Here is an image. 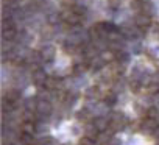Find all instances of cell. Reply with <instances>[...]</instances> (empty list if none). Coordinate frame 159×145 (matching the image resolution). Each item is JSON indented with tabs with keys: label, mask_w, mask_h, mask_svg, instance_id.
Segmentation results:
<instances>
[{
	"label": "cell",
	"mask_w": 159,
	"mask_h": 145,
	"mask_svg": "<svg viewBox=\"0 0 159 145\" xmlns=\"http://www.w3.org/2000/svg\"><path fill=\"white\" fill-rule=\"evenodd\" d=\"M142 128L145 129V131H157V122H156V119H145L143 120V123H142Z\"/></svg>",
	"instance_id": "cell-1"
},
{
	"label": "cell",
	"mask_w": 159,
	"mask_h": 145,
	"mask_svg": "<svg viewBox=\"0 0 159 145\" xmlns=\"http://www.w3.org/2000/svg\"><path fill=\"white\" fill-rule=\"evenodd\" d=\"M33 80H34V83L38 84V86H45V83H47V75L44 74V72H36L34 74V77H33Z\"/></svg>",
	"instance_id": "cell-2"
},
{
	"label": "cell",
	"mask_w": 159,
	"mask_h": 145,
	"mask_svg": "<svg viewBox=\"0 0 159 145\" xmlns=\"http://www.w3.org/2000/svg\"><path fill=\"white\" fill-rule=\"evenodd\" d=\"M33 134L31 133H25V131H22V134H20V142L24 143V145H33Z\"/></svg>",
	"instance_id": "cell-3"
},
{
	"label": "cell",
	"mask_w": 159,
	"mask_h": 145,
	"mask_svg": "<svg viewBox=\"0 0 159 145\" xmlns=\"http://www.w3.org/2000/svg\"><path fill=\"white\" fill-rule=\"evenodd\" d=\"M53 53H55L53 47H45V48L41 52V56L45 58V59H50V58H53Z\"/></svg>",
	"instance_id": "cell-4"
},
{
	"label": "cell",
	"mask_w": 159,
	"mask_h": 145,
	"mask_svg": "<svg viewBox=\"0 0 159 145\" xmlns=\"http://www.w3.org/2000/svg\"><path fill=\"white\" fill-rule=\"evenodd\" d=\"M22 128H24L25 133H31L33 134V131H34V122L33 120H27V122H24Z\"/></svg>",
	"instance_id": "cell-5"
},
{
	"label": "cell",
	"mask_w": 159,
	"mask_h": 145,
	"mask_svg": "<svg viewBox=\"0 0 159 145\" xmlns=\"http://www.w3.org/2000/svg\"><path fill=\"white\" fill-rule=\"evenodd\" d=\"M159 116V111L156 109V108H150V109H147V119H156Z\"/></svg>",
	"instance_id": "cell-6"
},
{
	"label": "cell",
	"mask_w": 159,
	"mask_h": 145,
	"mask_svg": "<svg viewBox=\"0 0 159 145\" xmlns=\"http://www.w3.org/2000/svg\"><path fill=\"white\" fill-rule=\"evenodd\" d=\"M105 103H106V105H114V103H116V95H114V94H112V95H111V94H109V95H106Z\"/></svg>",
	"instance_id": "cell-7"
},
{
	"label": "cell",
	"mask_w": 159,
	"mask_h": 145,
	"mask_svg": "<svg viewBox=\"0 0 159 145\" xmlns=\"http://www.w3.org/2000/svg\"><path fill=\"white\" fill-rule=\"evenodd\" d=\"M80 143H81V145H94V139H91V137H83Z\"/></svg>",
	"instance_id": "cell-8"
},
{
	"label": "cell",
	"mask_w": 159,
	"mask_h": 145,
	"mask_svg": "<svg viewBox=\"0 0 159 145\" xmlns=\"http://www.w3.org/2000/svg\"><path fill=\"white\" fill-rule=\"evenodd\" d=\"M139 89H140V83H139V81H137V83L133 81V83H131V91L136 92V91H139Z\"/></svg>",
	"instance_id": "cell-9"
},
{
	"label": "cell",
	"mask_w": 159,
	"mask_h": 145,
	"mask_svg": "<svg viewBox=\"0 0 159 145\" xmlns=\"http://www.w3.org/2000/svg\"><path fill=\"white\" fill-rule=\"evenodd\" d=\"M80 145H81V143H80Z\"/></svg>",
	"instance_id": "cell-10"
}]
</instances>
